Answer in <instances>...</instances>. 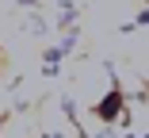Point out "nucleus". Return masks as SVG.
I'll use <instances>...</instances> for the list:
<instances>
[{
    "label": "nucleus",
    "mask_w": 149,
    "mask_h": 138,
    "mask_svg": "<svg viewBox=\"0 0 149 138\" xmlns=\"http://www.w3.org/2000/svg\"><path fill=\"white\" fill-rule=\"evenodd\" d=\"M118 107H123V92H118V88H111V92H107V100H103V104L96 107V115L111 123V119L118 115Z\"/></svg>",
    "instance_id": "f257e3e1"
},
{
    "label": "nucleus",
    "mask_w": 149,
    "mask_h": 138,
    "mask_svg": "<svg viewBox=\"0 0 149 138\" xmlns=\"http://www.w3.org/2000/svg\"><path fill=\"white\" fill-rule=\"evenodd\" d=\"M50 138H57V134H50Z\"/></svg>",
    "instance_id": "f03ea898"
}]
</instances>
